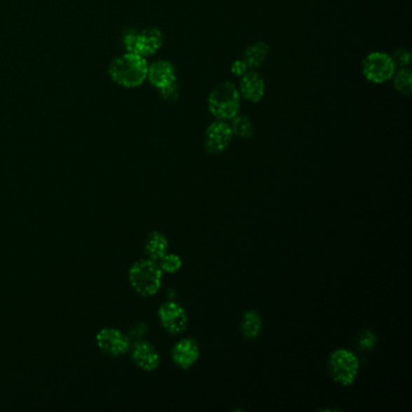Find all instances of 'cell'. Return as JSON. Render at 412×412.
Instances as JSON below:
<instances>
[{
    "instance_id": "3",
    "label": "cell",
    "mask_w": 412,
    "mask_h": 412,
    "mask_svg": "<svg viewBox=\"0 0 412 412\" xmlns=\"http://www.w3.org/2000/svg\"><path fill=\"white\" fill-rule=\"evenodd\" d=\"M208 108L218 120H231L238 114L240 93L233 83H225L217 85L208 97Z\"/></svg>"
},
{
    "instance_id": "19",
    "label": "cell",
    "mask_w": 412,
    "mask_h": 412,
    "mask_svg": "<svg viewBox=\"0 0 412 412\" xmlns=\"http://www.w3.org/2000/svg\"><path fill=\"white\" fill-rule=\"evenodd\" d=\"M158 261H160L158 266L161 268V271L166 272V273H176L179 271L181 265H183L179 255L170 254V253L163 255Z\"/></svg>"
},
{
    "instance_id": "4",
    "label": "cell",
    "mask_w": 412,
    "mask_h": 412,
    "mask_svg": "<svg viewBox=\"0 0 412 412\" xmlns=\"http://www.w3.org/2000/svg\"><path fill=\"white\" fill-rule=\"evenodd\" d=\"M359 371L358 357L346 348H338L330 355L329 373L341 386H351Z\"/></svg>"
},
{
    "instance_id": "18",
    "label": "cell",
    "mask_w": 412,
    "mask_h": 412,
    "mask_svg": "<svg viewBox=\"0 0 412 412\" xmlns=\"http://www.w3.org/2000/svg\"><path fill=\"white\" fill-rule=\"evenodd\" d=\"M411 71H408V69H400L394 75L393 83H394L397 91H399L400 93H403L405 96H408L411 93Z\"/></svg>"
},
{
    "instance_id": "15",
    "label": "cell",
    "mask_w": 412,
    "mask_h": 412,
    "mask_svg": "<svg viewBox=\"0 0 412 412\" xmlns=\"http://www.w3.org/2000/svg\"><path fill=\"white\" fill-rule=\"evenodd\" d=\"M263 329V320L258 311L249 310L243 315L241 322V334L247 340H254Z\"/></svg>"
},
{
    "instance_id": "14",
    "label": "cell",
    "mask_w": 412,
    "mask_h": 412,
    "mask_svg": "<svg viewBox=\"0 0 412 412\" xmlns=\"http://www.w3.org/2000/svg\"><path fill=\"white\" fill-rule=\"evenodd\" d=\"M168 241L163 233L153 231L150 233L146 242H145V253L149 256V259L158 261L163 255L168 253Z\"/></svg>"
},
{
    "instance_id": "13",
    "label": "cell",
    "mask_w": 412,
    "mask_h": 412,
    "mask_svg": "<svg viewBox=\"0 0 412 412\" xmlns=\"http://www.w3.org/2000/svg\"><path fill=\"white\" fill-rule=\"evenodd\" d=\"M240 90H241L242 96L245 97L247 101L253 102V103L259 102L265 92L263 78L255 71H247L246 74L242 76Z\"/></svg>"
},
{
    "instance_id": "9",
    "label": "cell",
    "mask_w": 412,
    "mask_h": 412,
    "mask_svg": "<svg viewBox=\"0 0 412 412\" xmlns=\"http://www.w3.org/2000/svg\"><path fill=\"white\" fill-rule=\"evenodd\" d=\"M97 345L102 352L111 357L125 355L130 348L128 336L115 328H104L96 336Z\"/></svg>"
},
{
    "instance_id": "6",
    "label": "cell",
    "mask_w": 412,
    "mask_h": 412,
    "mask_svg": "<svg viewBox=\"0 0 412 412\" xmlns=\"http://www.w3.org/2000/svg\"><path fill=\"white\" fill-rule=\"evenodd\" d=\"M394 73V62L387 53H370L363 62V74L371 83H385L390 80Z\"/></svg>"
},
{
    "instance_id": "12",
    "label": "cell",
    "mask_w": 412,
    "mask_h": 412,
    "mask_svg": "<svg viewBox=\"0 0 412 412\" xmlns=\"http://www.w3.org/2000/svg\"><path fill=\"white\" fill-rule=\"evenodd\" d=\"M132 359L138 368L145 371H153L160 365V355L149 342H138L133 347Z\"/></svg>"
},
{
    "instance_id": "5",
    "label": "cell",
    "mask_w": 412,
    "mask_h": 412,
    "mask_svg": "<svg viewBox=\"0 0 412 412\" xmlns=\"http://www.w3.org/2000/svg\"><path fill=\"white\" fill-rule=\"evenodd\" d=\"M123 41L128 53L145 57L151 56L161 48L163 36L158 28H146L142 32H128Z\"/></svg>"
},
{
    "instance_id": "16",
    "label": "cell",
    "mask_w": 412,
    "mask_h": 412,
    "mask_svg": "<svg viewBox=\"0 0 412 412\" xmlns=\"http://www.w3.org/2000/svg\"><path fill=\"white\" fill-rule=\"evenodd\" d=\"M270 53V46L263 41H258L255 44L250 45L243 53V62L248 68H254L263 64L265 58L268 57Z\"/></svg>"
},
{
    "instance_id": "21",
    "label": "cell",
    "mask_w": 412,
    "mask_h": 412,
    "mask_svg": "<svg viewBox=\"0 0 412 412\" xmlns=\"http://www.w3.org/2000/svg\"><path fill=\"white\" fill-rule=\"evenodd\" d=\"M392 60L394 62L395 66L404 68V67L408 66V63H410L411 55H410L408 50H405V48H398V50L395 51L394 55H393Z\"/></svg>"
},
{
    "instance_id": "17",
    "label": "cell",
    "mask_w": 412,
    "mask_h": 412,
    "mask_svg": "<svg viewBox=\"0 0 412 412\" xmlns=\"http://www.w3.org/2000/svg\"><path fill=\"white\" fill-rule=\"evenodd\" d=\"M230 128L233 131V135L240 137V138H249L253 135V123L249 118L243 115H236L231 118V123H230Z\"/></svg>"
},
{
    "instance_id": "1",
    "label": "cell",
    "mask_w": 412,
    "mask_h": 412,
    "mask_svg": "<svg viewBox=\"0 0 412 412\" xmlns=\"http://www.w3.org/2000/svg\"><path fill=\"white\" fill-rule=\"evenodd\" d=\"M109 74L123 88H137L146 79L148 63L139 55L128 53L111 62Z\"/></svg>"
},
{
    "instance_id": "2",
    "label": "cell",
    "mask_w": 412,
    "mask_h": 412,
    "mask_svg": "<svg viewBox=\"0 0 412 412\" xmlns=\"http://www.w3.org/2000/svg\"><path fill=\"white\" fill-rule=\"evenodd\" d=\"M128 280L136 293L142 296H153L163 284V271L153 260H139L130 268Z\"/></svg>"
},
{
    "instance_id": "8",
    "label": "cell",
    "mask_w": 412,
    "mask_h": 412,
    "mask_svg": "<svg viewBox=\"0 0 412 412\" xmlns=\"http://www.w3.org/2000/svg\"><path fill=\"white\" fill-rule=\"evenodd\" d=\"M233 136L230 125L223 120H218L207 128L205 133V149L212 155L221 153L228 148Z\"/></svg>"
},
{
    "instance_id": "10",
    "label": "cell",
    "mask_w": 412,
    "mask_h": 412,
    "mask_svg": "<svg viewBox=\"0 0 412 412\" xmlns=\"http://www.w3.org/2000/svg\"><path fill=\"white\" fill-rule=\"evenodd\" d=\"M172 359L179 368L190 369L200 358V347L193 338H185L172 348Z\"/></svg>"
},
{
    "instance_id": "23",
    "label": "cell",
    "mask_w": 412,
    "mask_h": 412,
    "mask_svg": "<svg viewBox=\"0 0 412 412\" xmlns=\"http://www.w3.org/2000/svg\"><path fill=\"white\" fill-rule=\"evenodd\" d=\"M248 71V67L243 60H237L231 64V73L235 76H243Z\"/></svg>"
},
{
    "instance_id": "22",
    "label": "cell",
    "mask_w": 412,
    "mask_h": 412,
    "mask_svg": "<svg viewBox=\"0 0 412 412\" xmlns=\"http://www.w3.org/2000/svg\"><path fill=\"white\" fill-rule=\"evenodd\" d=\"M160 93H161V96H163L165 101L174 102L177 101V98L179 96V90H178L177 83H172L170 86L160 90Z\"/></svg>"
},
{
    "instance_id": "7",
    "label": "cell",
    "mask_w": 412,
    "mask_h": 412,
    "mask_svg": "<svg viewBox=\"0 0 412 412\" xmlns=\"http://www.w3.org/2000/svg\"><path fill=\"white\" fill-rule=\"evenodd\" d=\"M158 320L170 334L184 333L188 327V315L184 307L174 301H167L158 308Z\"/></svg>"
},
{
    "instance_id": "20",
    "label": "cell",
    "mask_w": 412,
    "mask_h": 412,
    "mask_svg": "<svg viewBox=\"0 0 412 412\" xmlns=\"http://www.w3.org/2000/svg\"><path fill=\"white\" fill-rule=\"evenodd\" d=\"M376 342V335L371 330H364L363 333L360 334L359 338H358V346L362 351H370L375 347Z\"/></svg>"
},
{
    "instance_id": "11",
    "label": "cell",
    "mask_w": 412,
    "mask_h": 412,
    "mask_svg": "<svg viewBox=\"0 0 412 412\" xmlns=\"http://www.w3.org/2000/svg\"><path fill=\"white\" fill-rule=\"evenodd\" d=\"M150 83L158 88L170 86L172 83H176V69L170 62L158 61L148 67V75Z\"/></svg>"
}]
</instances>
